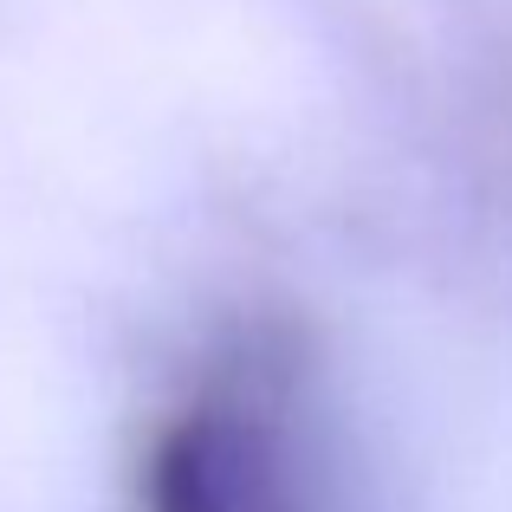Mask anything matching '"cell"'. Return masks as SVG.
<instances>
[{"label":"cell","mask_w":512,"mask_h":512,"mask_svg":"<svg viewBox=\"0 0 512 512\" xmlns=\"http://www.w3.org/2000/svg\"><path fill=\"white\" fill-rule=\"evenodd\" d=\"M137 512H331L312 363L286 325L234 331L156 415Z\"/></svg>","instance_id":"cell-1"}]
</instances>
